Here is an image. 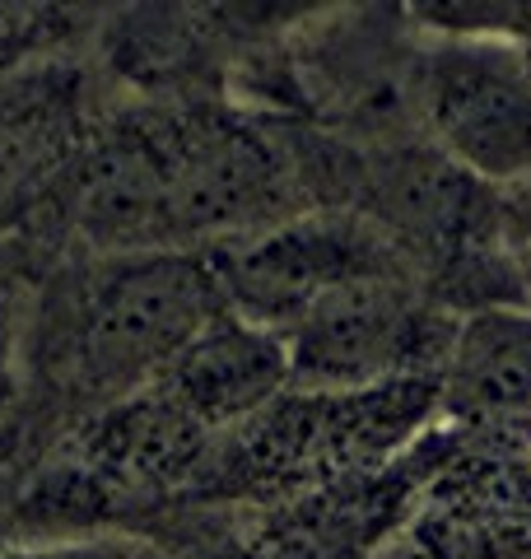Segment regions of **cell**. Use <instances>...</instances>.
<instances>
[{
    "mask_svg": "<svg viewBox=\"0 0 531 559\" xmlns=\"http://www.w3.org/2000/svg\"><path fill=\"white\" fill-rule=\"evenodd\" d=\"M457 326L424 299L411 266L345 280L285 331L290 388L359 392L392 378L442 373Z\"/></svg>",
    "mask_w": 531,
    "mask_h": 559,
    "instance_id": "cell-4",
    "label": "cell"
},
{
    "mask_svg": "<svg viewBox=\"0 0 531 559\" xmlns=\"http://www.w3.org/2000/svg\"><path fill=\"white\" fill-rule=\"evenodd\" d=\"M442 411V373L392 378L359 392L290 388L266 411L220 433L201 503L257 509L304 489L378 476L411 452Z\"/></svg>",
    "mask_w": 531,
    "mask_h": 559,
    "instance_id": "cell-3",
    "label": "cell"
},
{
    "mask_svg": "<svg viewBox=\"0 0 531 559\" xmlns=\"http://www.w3.org/2000/svg\"><path fill=\"white\" fill-rule=\"evenodd\" d=\"M442 411L481 433L531 425V318L475 312L442 364Z\"/></svg>",
    "mask_w": 531,
    "mask_h": 559,
    "instance_id": "cell-10",
    "label": "cell"
},
{
    "mask_svg": "<svg viewBox=\"0 0 531 559\" xmlns=\"http://www.w3.org/2000/svg\"><path fill=\"white\" fill-rule=\"evenodd\" d=\"M415 103L434 150L494 182L531 178V61L508 38H442L415 61Z\"/></svg>",
    "mask_w": 531,
    "mask_h": 559,
    "instance_id": "cell-5",
    "label": "cell"
},
{
    "mask_svg": "<svg viewBox=\"0 0 531 559\" xmlns=\"http://www.w3.org/2000/svg\"><path fill=\"white\" fill-rule=\"evenodd\" d=\"M154 392L168 396L177 411H187L210 433H228L290 392V345L280 331L257 326L238 318L234 308H224L168 364Z\"/></svg>",
    "mask_w": 531,
    "mask_h": 559,
    "instance_id": "cell-9",
    "label": "cell"
},
{
    "mask_svg": "<svg viewBox=\"0 0 531 559\" xmlns=\"http://www.w3.org/2000/svg\"><path fill=\"white\" fill-rule=\"evenodd\" d=\"M80 61L0 84V238L38 229L98 127Z\"/></svg>",
    "mask_w": 531,
    "mask_h": 559,
    "instance_id": "cell-7",
    "label": "cell"
},
{
    "mask_svg": "<svg viewBox=\"0 0 531 559\" xmlns=\"http://www.w3.org/2000/svg\"><path fill=\"white\" fill-rule=\"evenodd\" d=\"M294 131L215 94L103 112L28 238L51 252H215L308 215Z\"/></svg>",
    "mask_w": 531,
    "mask_h": 559,
    "instance_id": "cell-1",
    "label": "cell"
},
{
    "mask_svg": "<svg viewBox=\"0 0 531 559\" xmlns=\"http://www.w3.org/2000/svg\"><path fill=\"white\" fill-rule=\"evenodd\" d=\"M504 234H508L518 285H522V294H531V197L504 205Z\"/></svg>",
    "mask_w": 531,
    "mask_h": 559,
    "instance_id": "cell-13",
    "label": "cell"
},
{
    "mask_svg": "<svg viewBox=\"0 0 531 559\" xmlns=\"http://www.w3.org/2000/svg\"><path fill=\"white\" fill-rule=\"evenodd\" d=\"M51 261H57V252L38 238L28 234L0 238V396L14 388V373H20L24 326Z\"/></svg>",
    "mask_w": 531,
    "mask_h": 559,
    "instance_id": "cell-12",
    "label": "cell"
},
{
    "mask_svg": "<svg viewBox=\"0 0 531 559\" xmlns=\"http://www.w3.org/2000/svg\"><path fill=\"white\" fill-rule=\"evenodd\" d=\"M205 257L215 266L224 304L280 336L345 280L405 266L397 242L354 210H308Z\"/></svg>",
    "mask_w": 531,
    "mask_h": 559,
    "instance_id": "cell-6",
    "label": "cell"
},
{
    "mask_svg": "<svg viewBox=\"0 0 531 559\" xmlns=\"http://www.w3.org/2000/svg\"><path fill=\"white\" fill-rule=\"evenodd\" d=\"M0 559H103L98 540L80 546H0Z\"/></svg>",
    "mask_w": 531,
    "mask_h": 559,
    "instance_id": "cell-14",
    "label": "cell"
},
{
    "mask_svg": "<svg viewBox=\"0 0 531 559\" xmlns=\"http://www.w3.org/2000/svg\"><path fill=\"white\" fill-rule=\"evenodd\" d=\"M98 14L84 5H0V84L28 70L80 61L98 43Z\"/></svg>",
    "mask_w": 531,
    "mask_h": 559,
    "instance_id": "cell-11",
    "label": "cell"
},
{
    "mask_svg": "<svg viewBox=\"0 0 531 559\" xmlns=\"http://www.w3.org/2000/svg\"><path fill=\"white\" fill-rule=\"evenodd\" d=\"M374 559H531V471L475 452L442 457Z\"/></svg>",
    "mask_w": 531,
    "mask_h": 559,
    "instance_id": "cell-8",
    "label": "cell"
},
{
    "mask_svg": "<svg viewBox=\"0 0 531 559\" xmlns=\"http://www.w3.org/2000/svg\"><path fill=\"white\" fill-rule=\"evenodd\" d=\"M224 308L205 252H61L28 312L14 396L61 433L150 392Z\"/></svg>",
    "mask_w": 531,
    "mask_h": 559,
    "instance_id": "cell-2",
    "label": "cell"
}]
</instances>
